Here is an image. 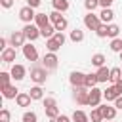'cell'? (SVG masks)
I'll list each match as a JSON object with an SVG mask.
<instances>
[{
  "mask_svg": "<svg viewBox=\"0 0 122 122\" xmlns=\"http://www.w3.org/2000/svg\"><path fill=\"white\" fill-rule=\"evenodd\" d=\"M30 80L34 82V84H46V80H48V69L46 67H32L30 69Z\"/></svg>",
  "mask_w": 122,
  "mask_h": 122,
  "instance_id": "1",
  "label": "cell"
},
{
  "mask_svg": "<svg viewBox=\"0 0 122 122\" xmlns=\"http://www.w3.org/2000/svg\"><path fill=\"white\" fill-rule=\"evenodd\" d=\"M50 21L53 23V27H55V30H65L67 29V25H69V21L61 15V11H57V10H53L51 13H50Z\"/></svg>",
  "mask_w": 122,
  "mask_h": 122,
  "instance_id": "2",
  "label": "cell"
},
{
  "mask_svg": "<svg viewBox=\"0 0 122 122\" xmlns=\"http://www.w3.org/2000/svg\"><path fill=\"white\" fill-rule=\"evenodd\" d=\"M72 97L78 105H88V97H90V90L86 86H78V88H72Z\"/></svg>",
  "mask_w": 122,
  "mask_h": 122,
  "instance_id": "3",
  "label": "cell"
},
{
  "mask_svg": "<svg viewBox=\"0 0 122 122\" xmlns=\"http://www.w3.org/2000/svg\"><path fill=\"white\" fill-rule=\"evenodd\" d=\"M23 34H25V38H27L29 42H34L38 36H42V34H40V29H38L36 25H32V23H25Z\"/></svg>",
  "mask_w": 122,
  "mask_h": 122,
  "instance_id": "4",
  "label": "cell"
},
{
  "mask_svg": "<svg viewBox=\"0 0 122 122\" xmlns=\"http://www.w3.org/2000/svg\"><path fill=\"white\" fill-rule=\"evenodd\" d=\"M101 23H103V21H101V17H99V15H95L93 11H90V13L84 17V25H86L90 30H97V27H99Z\"/></svg>",
  "mask_w": 122,
  "mask_h": 122,
  "instance_id": "5",
  "label": "cell"
},
{
  "mask_svg": "<svg viewBox=\"0 0 122 122\" xmlns=\"http://www.w3.org/2000/svg\"><path fill=\"white\" fill-rule=\"evenodd\" d=\"M101 97H103V90L92 88V90H90V97H88V105H90V107H99Z\"/></svg>",
  "mask_w": 122,
  "mask_h": 122,
  "instance_id": "6",
  "label": "cell"
},
{
  "mask_svg": "<svg viewBox=\"0 0 122 122\" xmlns=\"http://www.w3.org/2000/svg\"><path fill=\"white\" fill-rule=\"evenodd\" d=\"M32 10H34V8H30V6L21 8V10H19V19L25 21V23H32V19L36 17V13H34Z\"/></svg>",
  "mask_w": 122,
  "mask_h": 122,
  "instance_id": "7",
  "label": "cell"
},
{
  "mask_svg": "<svg viewBox=\"0 0 122 122\" xmlns=\"http://www.w3.org/2000/svg\"><path fill=\"white\" fill-rule=\"evenodd\" d=\"M25 34H23V30H13L11 32V36H10V44L13 46V48H17V46H25Z\"/></svg>",
  "mask_w": 122,
  "mask_h": 122,
  "instance_id": "8",
  "label": "cell"
},
{
  "mask_svg": "<svg viewBox=\"0 0 122 122\" xmlns=\"http://www.w3.org/2000/svg\"><path fill=\"white\" fill-rule=\"evenodd\" d=\"M84 80H86V74L80 72V71H74V72H71V76H69V82L72 84V88L84 86Z\"/></svg>",
  "mask_w": 122,
  "mask_h": 122,
  "instance_id": "9",
  "label": "cell"
},
{
  "mask_svg": "<svg viewBox=\"0 0 122 122\" xmlns=\"http://www.w3.org/2000/svg\"><path fill=\"white\" fill-rule=\"evenodd\" d=\"M23 55H25L27 61H36L38 59V51H36V48L32 44H25L23 46Z\"/></svg>",
  "mask_w": 122,
  "mask_h": 122,
  "instance_id": "10",
  "label": "cell"
},
{
  "mask_svg": "<svg viewBox=\"0 0 122 122\" xmlns=\"http://www.w3.org/2000/svg\"><path fill=\"white\" fill-rule=\"evenodd\" d=\"M97 109L101 111V116H103V120H112V118L116 116V107H109V105H99Z\"/></svg>",
  "mask_w": 122,
  "mask_h": 122,
  "instance_id": "11",
  "label": "cell"
},
{
  "mask_svg": "<svg viewBox=\"0 0 122 122\" xmlns=\"http://www.w3.org/2000/svg\"><path fill=\"white\" fill-rule=\"evenodd\" d=\"M42 65H44L46 69H55V67H57V55H55L53 51L46 53L44 59H42Z\"/></svg>",
  "mask_w": 122,
  "mask_h": 122,
  "instance_id": "12",
  "label": "cell"
},
{
  "mask_svg": "<svg viewBox=\"0 0 122 122\" xmlns=\"http://www.w3.org/2000/svg\"><path fill=\"white\" fill-rule=\"evenodd\" d=\"M25 74H27V69L23 65H13L11 67V78L13 80H23Z\"/></svg>",
  "mask_w": 122,
  "mask_h": 122,
  "instance_id": "13",
  "label": "cell"
},
{
  "mask_svg": "<svg viewBox=\"0 0 122 122\" xmlns=\"http://www.w3.org/2000/svg\"><path fill=\"white\" fill-rule=\"evenodd\" d=\"M15 55H17L15 48H6L2 51V63H13L15 61Z\"/></svg>",
  "mask_w": 122,
  "mask_h": 122,
  "instance_id": "14",
  "label": "cell"
},
{
  "mask_svg": "<svg viewBox=\"0 0 122 122\" xmlns=\"http://www.w3.org/2000/svg\"><path fill=\"white\" fill-rule=\"evenodd\" d=\"M118 95H122V93H120V92L116 90V86H114V84H112V86H109V88H107V90L103 92V97H105L107 101H114V99H116Z\"/></svg>",
  "mask_w": 122,
  "mask_h": 122,
  "instance_id": "15",
  "label": "cell"
},
{
  "mask_svg": "<svg viewBox=\"0 0 122 122\" xmlns=\"http://www.w3.org/2000/svg\"><path fill=\"white\" fill-rule=\"evenodd\" d=\"M30 101H32L30 93H25V92H19V95L15 97V103H17L19 107H29V105H30Z\"/></svg>",
  "mask_w": 122,
  "mask_h": 122,
  "instance_id": "16",
  "label": "cell"
},
{
  "mask_svg": "<svg viewBox=\"0 0 122 122\" xmlns=\"http://www.w3.org/2000/svg\"><path fill=\"white\" fill-rule=\"evenodd\" d=\"M34 23H36V27H38V29H44V27H48V25H50V15H46V13H36Z\"/></svg>",
  "mask_w": 122,
  "mask_h": 122,
  "instance_id": "17",
  "label": "cell"
},
{
  "mask_svg": "<svg viewBox=\"0 0 122 122\" xmlns=\"http://www.w3.org/2000/svg\"><path fill=\"white\" fill-rule=\"evenodd\" d=\"M95 74H97V80H99V82H107V80H111V69H107L105 65L99 67Z\"/></svg>",
  "mask_w": 122,
  "mask_h": 122,
  "instance_id": "18",
  "label": "cell"
},
{
  "mask_svg": "<svg viewBox=\"0 0 122 122\" xmlns=\"http://www.w3.org/2000/svg\"><path fill=\"white\" fill-rule=\"evenodd\" d=\"M2 95L6 97V99H15L17 95H19V92H17V88L15 86H6V88H2Z\"/></svg>",
  "mask_w": 122,
  "mask_h": 122,
  "instance_id": "19",
  "label": "cell"
},
{
  "mask_svg": "<svg viewBox=\"0 0 122 122\" xmlns=\"http://www.w3.org/2000/svg\"><path fill=\"white\" fill-rule=\"evenodd\" d=\"M99 84V80H97V74H86V80H84V86L88 88V90H92V88H95Z\"/></svg>",
  "mask_w": 122,
  "mask_h": 122,
  "instance_id": "20",
  "label": "cell"
},
{
  "mask_svg": "<svg viewBox=\"0 0 122 122\" xmlns=\"http://www.w3.org/2000/svg\"><path fill=\"white\" fill-rule=\"evenodd\" d=\"M99 17H101V21H103V23H111V21H112V17H114V11H112L111 8H103V11H101V15H99Z\"/></svg>",
  "mask_w": 122,
  "mask_h": 122,
  "instance_id": "21",
  "label": "cell"
},
{
  "mask_svg": "<svg viewBox=\"0 0 122 122\" xmlns=\"http://www.w3.org/2000/svg\"><path fill=\"white\" fill-rule=\"evenodd\" d=\"M59 48H61V44H59V42H57V40H55L53 36L46 40V50H48V51H53V53H55V51H57Z\"/></svg>",
  "mask_w": 122,
  "mask_h": 122,
  "instance_id": "22",
  "label": "cell"
},
{
  "mask_svg": "<svg viewBox=\"0 0 122 122\" xmlns=\"http://www.w3.org/2000/svg\"><path fill=\"white\" fill-rule=\"evenodd\" d=\"M29 93H30L32 101H38V99H42V97H44V90H42L38 84H36L34 88H30V92H29Z\"/></svg>",
  "mask_w": 122,
  "mask_h": 122,
  "instance_id": "23",
  "label": "cell"
},
{
  "mask_svg": "<svg viewBox=\"0 0 122 122\" xmlns=\"http://www.w3.org/2000/svg\"><path fill=\"white\" fill-rule=\"evenodd\" d=\"M51 4H53V10H57V11L69 10V0H51Z\"/></svg>",
  "mask_w": 122,
  "mask_h": 122,
  "instance_id": "24",
  "label": "cell"
},
{
  "mask_svg": "<svg viewBox=\"0 0 122 122\" xmlns=\"http://www.w3.org/2000/svg\"><path fill=\"white\" fill-rule=\"evenodd\" d=\"M72 120L74 122H88L90 120V114H86L84 111H74L72 112Z\"/></svg>",
  "mask_w": 122,
  "mask_h": 122,
  "instance_id": "25",
  "label": "cell"
},
{
  "mask_svg": "<svg viewBox=\"0 0 122 122\" xmlns=\"http://www.w3.org/2000/svg\"><path fill=\"white\" fill-rule=\"evenodd\" d=\"M105 61H107V59H105V55H103V53H95V55H92V65H93V67H97V69H99V67H103V63H105Z\"/></svg>",
  "mask_w": 122,
  "mask_h": 122,
  "instance_id": "26",
  "label": "cell"
},
{
  "mask_svg": "<svg viewBox=\"0 0 122 122\" xmlns=\"http://www.w3.org/2000/svg\"><path fill=\"white\" fill-rule=\"evenodd\" d=\"M40 34H42L44 38H51V36L55 34V27H53V25H48V27L40 29Z\"/></svg>",
  "mask_w": 122,
  "mask_h": 122,
  "instance_id": "27",
  "label": "cell"
},
{
  "mask_svg": "<svg viewBox=\"0 0 122 122\" xmlns=\"http://www.w3.org/2000/svg\"><path fill=\"white\" fill-rule=\"evenodd\" d=\"M71 40H72V42H82V40H84V30H80V29L71 30Z\"/></svg>",
  "mask_w": 122,
  "mask_h": 122,
  "instance_id": "28",
  "label": "cell"
},
{
  "mask_svg": "<svg viewBox=\"0 0 122 122\" xmlns=\"http://www.w3.org/2000/svg\"><path fill=\"white\" fill-rule=\"evenodd\" d=\"M120 78H122V71H120L118 67H112V69H111V82L116 84Z\"/></svg>",
  "mask_w": 122,
  "mask_h": 122,
  "instance_id": "29",
  "label": "cell"
},
{
  "mask_svg": "<svg viewBox=\"0 0 122 122\" xmlns=\"http://www.w3.org/2000/svg\"><path fill=\"white\" fill-rule=\"evenodd\" d=\"M107 32H109V25H107V23H101V25L97 27V30H95V34H97L99 38H105Z\"/></svg>",
  "mask_w": 122,
  "mask_h": 122,
  "instance_id": "30",
  "label": "cell"
},
{
  "mask_svg": "<svg viewBox=\"0 0 122 122\" xmlns=\"http://www.w3.org/2000/svg\"><path fill=\"white\" fill-rule=\"evenodd\" d=\"M46 116L51 120V118H57L59 116V109H57V105L55 107H46Z\"/></svg>",
  "mask_w": 122,
  "mask_h": 122,
  "instance_id": "31",
  "label": "cell"
},
{
  "mask_svg": "<svg viewBox=\"0 0 122 122\" xmlns=\"http://www.w3.org/2000/svg\"><path fill=\"white\" fill-rule=\"evenodd\" d=\"M111 50L116 51V53H120V51H122V40H120V38H112V42H111Z\"/></svg>",
  "mask_w": 122,
  "mask_h": 122,
  "instance_id": "32",
  "label": "cell"
},
{
  "mask_svg": "<svg viewBox=\"0 0 122 122\" xmlns=\"http://www.w3.org/2000/svg\"><path fill=\"white\" fill-rule=\"evenodd\" d=\"M23 122H38V116H36V112H32V111H29V112H25L23 114V118H21Z\"/></svg>",
  "mask_w": 122,
  "mask_h": 122,
  "instance_id": "33",
  "label": "cell"
},
{
  "mask_svg": "<svg viewBox=\"0 0 122 122\" xmlns=\"http://www.w3.org/2000/svg\"><path fill=\"white\" fill-rule=\"evenodd\" d=\"M118 32H120V29H118V25H109V32H107V36H111V38H118Z\"/></svg>",
  "mask_w": 122,
  "mask_h": 122,
  "instance_id": "34",
  "label": "cell"
},
{
  "mask_svg": "<svg viewBox=\"0 0 122 122\" xmlns=\"http://www.w3.org/2000/svg\"><path fill=\"white\" fill-rule=\"evenodd\" d=\"M10 78H11V72H0V84H2V88L10 86Z\"/></svg>",
  "mask_w": 122,
  "mask_h": 122,
  "instance_id": "35",
  "label": "cell"
},
{
  "mask_svg": "<svg viewBox=\"0 0 122 122\" xmlns=\"http://www.w3.org/2000/svg\"><path fill=\"white\" fill-rule=\"evenodd\" d=\"M84 6L88 11H93L97 6H99V0H84Z\"/></svg>",
  "mask_w": 122,
  "mask_h": 122,
  "instance_id": "36",
  "label": "cell"
},
{
  "mask_svg": "<svg viewBox=\"0 0 122 122\" xmlns=\"http://www.w3.org/2000/svg\"><path fill=\"white\" fill-rule=\"evenodd\" d=\"M90 120H92V122H101V120H103V116H101V111H99V109L92 111V114H90Z\"/></svg>",
  "mask_w": 122,
  "mask_h": 122,
  "instance_id": "37",
  "label": "cell"
},
{
  "mask_svg": "<svg viewBox=\"0 0 122 122\" xmlns=\"http://www.w3.org/2000/svg\"><path fill=\"white\" fill-rule=\"evenodd\" d=\"M10 116H11V114H10L8 109H2V111H0V122H10Z\"/></svg>",
  "mask_w": 122,
  "mask_h": 122,
  "instance_id": "38",
  "label": "cell"
},
{
  "mask_svg": "<svg viewBox=\"0 0 122 122\" xmlns=\"http://www.w3.org/2000/svg\"><path fill=\"white\" fill-rule=\"evenodd\" d=\"M53 38H55V40H57V42H59L61 46L65 44V34H63L61 30H55V34H53Z\"/></svg>",
  "mask_w": 122,
  "mask_h": 122,
  "instance_id": "39",
  "label": "cell"
},
{
  "mask_svg": "<svg viewBox=\"0 0 122 122\" xmlns=\"http://www.w3.org/2000/svg\"><path fill=\"white\" fill-rule=\"evenodd\" d=\"M50 122H71V118H69L67 114H59L57 118H51Z\"/></svg>",
  "mask_w": 122,
  "mask_h": 122,
  "instance_id": "40",
  "label": "cell"
},
{
  "mask_svg": "<svg viewBox=\"0 0 122 122\" xmlns=\"http://www.w3.org/2000/svg\"><path fill=\"white\" fill-rule=\"evenodd\" d=\"M55 105H57V103H55L53 97H46V99H44V109H46V107H55Z\"/></svg>",
  "mask_w": 122,
  "mask_h": 122,
  "instance_id": "41",
  "label": "cell"
},
{
  "mask_svg": "<svg viewBox=\"0 0 122 122\" xmlns=\"http://www.w3.org/2000/svg\"><path fill=\"white\" fill-rule=\"evenodd\" d=\"M112 2H114V0H99V6H101V8H111Z\"/></svg>",
  "mask_w": 122,
  "mask_h": 122,
  "instance_id": "42",
  "label": "cell"
},
{
  "mask_svg": "<svg viewBox=\"0 0 122 122\" xmlns=\"http://www.w3.org/2000/svg\"><path fill=\"white\" fill-rule=\"evenodd\" d=\"M0 4H2V8H11L13 0H0Z\"/></svg>",
  "mask_w": 122,
  "mask_h": 122,
  "instance_id": "43",
  "label": "cell"
},
{
  "mask_svg": "<svg viewBox=\"0 0 122 122\" xmlns=\"http://www.w3.org/2000/svg\"><path fill=\"white\" fill-rule=\"evenodd\" d=\"M27 6H30V8H38V6H40V0H27Z\"/></svg>",
  "mask_w": 122,
  "mask_h": 122,
  "instance_id": "44",
  "label": "cell"
},
{
  "mask_svg": "<svg viewBox=\"0 0 122 122\" xmlns=\"http://www.w3.org/2000/svg\"><path fill=\"white\" fill-rule=\"evenodd\" d=\"M114 107H116V109H122V95H118V97L114 99Z\"/></svg>",
  "mask_w": 122,
  "mask_h": 122,
  "instance_id": "45",
  "label": "cell"
},
{
  "mask_svg": "<svg viewBox=\"0 0 122 122\" xmlns=\"http://www.w3.org/2000/svg\"><path fill=\"white\" fill-rule=\"evenodd\" d=\"M6 44H8V42H6V38H0V50H2V51H4L6 48H8Z\"/></svg>",
  "mask_w": 122,
  "mask_h": 122,
  "instance_id": "46",
  "label": "cell"
},
{
  "mask_svg": "<svg viewBox=\"0 0 122 122\" xmlns=\"http://www.w3.org/2000/svg\"><path fill=\"white\" fill-rule=\"evenodd\" d=\"M114 86H116V90H118V92H120V93H122V78H120V80H118V82H116V84H114Z\"/></svg>",
  "mask_w": 122,
  "mask_h": 122,
  "instance_id": "47",
  "label": "cell"
},
{
  "mask_svg": "<svg viewBox=\"0 0 122 122\" xmlns=\"http://www.w3.org/2000/svg\"><path fill=\"white\" fill-rule=\"evenodd\" d=\"M120 61H122V51H120Z\"/></svg>",
  "mask_w": 122,
  "mask_h": 122,
  "instance_id": "48",
  "label": "cell"
}]
</instances>
